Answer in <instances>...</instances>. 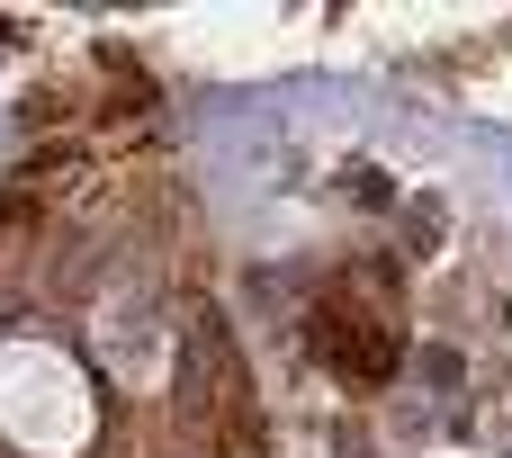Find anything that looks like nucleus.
Segmentation results:
<instances>
[{"label": "nucleus", "instance_id": "f257e3e1", "mask_svg": "<svg viewBox=\"0 0 512 458\" xmlns=\"http://www.w3.org/2000/svg\"><path fill=\"white\" fill-rule=\"evenodd\" d=\"M333 324H324V360L342 369V378H387L396 369V342L387 333H369V324H342V306H324Z\"/></svg>", "mask_w": 512, "mask_h": 458}]
</instances>
